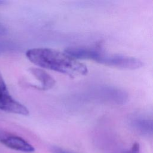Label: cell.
Masks as SVG:
<instances>
[{"label": "cell", "instance_id": "3957f363", "mask_svg": "<svg viewBox=\"0 0 153 153\" xmlns=\"http://www.w3.org/2000/svg\"><path fill=\"white\" fill-rule=\"evenodd\" d=\"M0 110L11 114L27 115L28 109L14 99L8 91L6 83L0 72Z\"/></svg>", "mask_w": 153, "mask_h": 153}, {"label": "cell", "instance_id": "9c48e42d", "mask_svg": "<svg viewBox=\"0 0 153 153\" xmlns=\"http://www.w3.org/2000/svg\"><path fill=\"white\" fill-rule=\"evenodd\" d=\"M7 33V28L4 26V25L0 22V35H5Z\"/></svg>", "mask_w": 153, "mask_h": 153}, {"label": "cell", "instance_id": "8992f818", "mask_svg": "<svg viewBox=\"0 0 153 153\" xmlns=\"http://www.w3.org/2000/svg\"><path fill=\"white\" fill-rule=\"evenodd\" d=\"M132 126L135 130L143 136H151L152 123L151 120L145 118H137L133 121Z\"/></svg>", "mask_w": 153, "mask_h": 153}, {"label": "cell", "instance_id": "6da1fadb", "mask_svg": "<svg viewBox=\"0 0 153 153\" xmlns=\"http://www.w3.org/2000/svg\"><path fill=\"white\" fill-rule=\"evenodd\" d=\"M26 56L35 65L65 74L71 78L84 76L88 73L87 66L63 53L47 48H36L28 50Z\"/></svg>", "mask_w": 153, "mask_h": 153}, {"label": "cell", "instance_id": "5b68a950", "mask_svg": "<svg viewBox=\"0 0 153 153\" xmlns=\"http://www.w3.org/2000/svg\"><path fill=\"white\" fill-rule=\"evenodd\" d=\"M30 72L41 83L39 89L47 90L52 88L55 84L56 80L48 73L41 68H32L29 69Z\"/></svg>", "mask_w": 153, "mask_h": 153}, {"label": "cell", "instance_id": "277c9868", "mask_svg": "<svg viewBox=\"0 0 153 153\" xmlns=\"http://www.w3.org/2000/svg\"><path fill=\"white\" fill-rule=\"evenodd\" d=\"M0 142L7 147L24 152L35 151V148L20 136L0 131Z\"/></svg>", "mask_w": 153, "mask_h": 153}, {"label": "cell", "instance_id": "ba28073f", "mask_svg": "<svg viewBox=\"0 0 153 153\" xmlns=\"http://www.w3.org/2000/svg\"><path fill=\"white\" fill-rule=\"evenodd\" d=\"M51 151L53 153H74L73 152L68 151L63 148L58 147V146H54L52 148Z\"/></svg>", "mask_w": 153, "mask_h": 153}, {"label": "cell", "instance_id": "7a4b0ae2", "mask_svg": "<svg viewBox=\"0 0 153 153\" xmlns=\"http://www.w3.org/2000/svg\"><path fill=\"white\" fill-rule=\"evenodd\" d=\"M90 60L106 66L124 69H136L143 65V62L137 58L119 54H106L96 47H93L92 49Z\"/></svg>", "mask_w": 153, "mask_h": 153}, {"label": "cell", "instance_id": "52a82bcc", "mask_svg": "<svg viewBox=\"0 0 153 153\" xmlns=\"http://www.w3.org/2000/svg\"><path fill=\"white\" fill-rule=\"evenodd\" d=\"M120 153H140V145L137 142L134 143L130 148Z\"/></svg>", "mask_w": 153, "mask_h": 153}]
</instances>
